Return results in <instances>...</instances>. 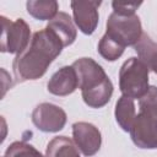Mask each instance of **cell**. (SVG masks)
<instances>
[{"mask_svg": "<svg viewBox=\"0 0 157 157\" xmlns=\"http://www.w3.org/2000/svg\"><path fill=\"white\" fill-rule=\"evenodd\" d=\"M64 45L56 34L44 28L33 34L29 45L16 55L12 69L18 82L40 78L48 70L52 61L61 53Z\"/></svg>", "mask_w": 157, "mask_h": 157, "instance_id": "1", "label": "cell"}, {"mask_svg": "<svg viewBox=\"0 0 157 157\" xmlns=\"http://www.w3.org/2000/svg\"><path fill=\"white\" fill-rule=\"evenodd\" d=\"M140 112L130 129L132 142L140 148H157V87L150 86L139 99Z\"/></svg>", "mask_w": 157, "mask_h": 157, "instance_id": "2", "label": "cell"}, {"mask_svg": "<svg viewBox=\"0 0 157 157\" xmlns=\"http://www.w3.org/2000/svg\"><path fill=\"white\" fill-rule=\"evenodd\" d=\"M148 67L139 58H129L119 70V88L123 96L141 98L148 90Z\"/></svg>", "mask_w": 157, "mask_h": 157, "instance_id": "3", "label": "cell"}, {"mask_svg": "<svg viewBox=\"0 0 157 157\" xmlns=\"http://www.w3.org/2000/svg\"><path fill=\"white\" fill-rule=\"evenodd\" d=\"M110 38L121 45H135L142 37V26L139 16H123L115 12L110 13L107 20V32Z\"/></svg>", "mask_w": 157, "mask_h": 157, "instance_id": "4", "label": "cell"}, {"mask_svg": "<svg viewBox=\"0 0 157 157\" xmlns=\"http://www.w3.org/2000/svg\"><path fill=\"white\" fill-rule=\"evenodd\" d=\"M1 52L10 54H20L28 45L31 38L29 26L22 20L17 18L15 21H10L5 16H1Z\"/></svg>", "mask_w": 157, "mask_h": 157, "instance_id": "5", "label": "cell"}, {"mask_svg": "<svg viewBox=\"0 0 157 157\" xmlns=\"http://www.w3.org/2000/svg\"><path fill=\"white\" fill-rule=\"evenodd\" d=\"M66 113L53 103H40L32 112V121L44 132H58L66 124Z\"/></svg>", "mask_w": 157, "mask_h": 157, "instance_id": "6", "label": "cell"}, {"mask_svg": "<svg viewBox=\"0 0 157 157\" xmlns=\"http://www.w3.org/2000/svg\"><path fill=\"white\" fill-rule=\"evenodd\" d=\"M72 137L77 148L86 157L96 155L101 148V131L91 123L78 121L72 124Z\"/></svg>", "mask_w": 157, "mask_h": 157, "instance_id": "7", "label": "cell"}, {"mask_svg": "<svg viewBox=\"0 0 157 157\" xmlns=\"http://www.w3.org/2000/svg\"><path fill=\"white\" fill-rule=\"evenodd\" d=\"M71 66L76 71L78 88H81V91L92 90L99 86L105 78H108L103 67L91 58L77 59Z\"/></svg>", "mask_w": 157, "mask_h": 157, "instance_id": "8", "label": "cell"}, {"mask_svg": "<svg viewBox=\"0 0 157 157\" xmlns=\"http://www.w3.org/2000/svg\"><path fill=\"white\" fill-rule=\"evenodd\" d=\"M101 1H71L74 21L85 34H92L98 25V7Z\"/></svg>", "mask_w": 157, "mask_h": 157, "instance_id": "9", "label": "cell"}, {"mask_svg": "<svg viewBox=\"0 0 157 157\" xmlns=\"http://www.w3.org/2000/svg\"><path fill=\"white\" fill-rule=\"evenodd\" d=\"M48 91L55 96H67L76 91L78 80L76 71L72 66H63L53 74L48 85Z\"/></svg>", "mask_w": 157, "mask_h": 157, "instance_id": "10", "label": "cell"}, {"mask_svg": "<svg viewBox=\"0 0 157 157\" xmlns=\"http://www.w3.org/2000/svg\"><path fill=\"white\" fill-rule=\"evenodd\" d=\"M47 28H49L56 34V37L60 39L64 47L72 44L77 36L75 25L70 15H67L66 12H58L56 16L49 21V23L47 25Z\"/></svg>", "mask_w": 157, "mask_h": 157, "instance_id": "11", "label": "cell"}, {"mask_svg": "<svg viewBox=\"0 0 157 157\" xmlns=\"http://www.w3.org/2000/svg\"><path fill=\"white\" fill-rule=\"evenodd\" d=\"M83 102L91 107V108H102L104 107L109 101L113 94V83L110 78H105L99 86L87 90V91H81Z\"/></svg>", "mask_w": 157, "mask_h": 157, "instance_id": "12", "label": "cell"}, {"mask_svg": "<svg viewBox=\"0 0 157 157\" xmlns=\"http://www.w3.org/2000/svg\"><path fill=\"white\" fill-rule=\"evenodd\" d=\"M134 48L139 59L148 67V70L157 74V43H155L150 36L144 33Z\"/></svg>", "mask_w": 157, "mask_h": 157, "instance_id": "13", "label": "cell"}, {"mask_svg": "<svg viewBox=\"0 0 157 157\" xmlns=\"http://www.w3.org/2000/svg\"><path fill=\"white\" fill-rule=\"evenodd\" d=\"M115 120L124 131H130L136 117L135 103L132 98L121 96L115 104Z\"/></svg>", "mask_w": 157, "mask_h": 157, "instance_id": "14", "label": "cell"}, {"mask_svg": "<svg viewBox=\"0 0 157 157\" xmlns=\"http://www.w3.org/2000/svg\"><path fill=\"white\" fill-rule=\"evenodd\" d=\"M47 157H80L75 142L66 136H56L47 145Z\"/></svg>", "mask_w": 157, "mask_h": 157, "instance_id": "15", "label": "cell"}, {"mask_svg": "<svg viewBox=\"0 0 157 157\" xmlns=\"http://www.w3.org/2000/svg\"><path fill=\"white\" fill-rule=\"evenodd\" d=\"M26 7L28 13L39 21L53 20L59 10V5L55 0H29Z\"/></svg>", "mask_w": 157, "mask_h": 157, "instance_id": "16", "label": "cell"}, {"mask_svg": "<svg viewBox=\"0 0 157 157\" xmlns=\"http://www.w3.org/2000/svg\"><path fill=\"white\" fill-rule=\"evenodd\" d=\"M125 47L110 38L108 34H104L99 43H98V53L101 54L102 58H104L108 61H114L121 56L124 53Z\"/></svg>", "mask_w": 157, "mask_h": 157, "instance_id": "17", "label": "cell"}, {"mask_svg": "<svg viewBox=\"0 0 157 157\" xmlns=\"http://www.w3.org/2000/svg\"><path fill=\"white\" fill-rule=\"evenodd\" d=\"M5 157H47V156H43L38 150H36L32 145L25 141H15L7 147L5 152Z\"/></svg>", "mask_w": 157, "mask_h": 157, "instance_id": "18", "label": "cell"}, {"mask_svg": "<svg viewBox=\"0 0 157 157\" xmlns=\"http://www.w3.org/2000/svg\"><path fill=\"white\" fill-rule=\"evenodd\" d=\"M142 2H120V1H113V12L123 16H131L135 15V11L139 9V6Z\"/></svg>", "mask_w": 157, "mask_h": 157, "instance_id": "19", "label": "cell"}, {"mask_svg": "<svg viewBox=\"0 0 157 157\" xmlns=\"http://www.w3.org/2000/svg\"><path fill=\"white\" fill-rule=\"evenodd\" d=\"M4 157H5V156H4Z\"/></svg>", "mask_w": 157, "mask_h": 157, "instance_id": "20", "label": "cell"}]
</instances>
